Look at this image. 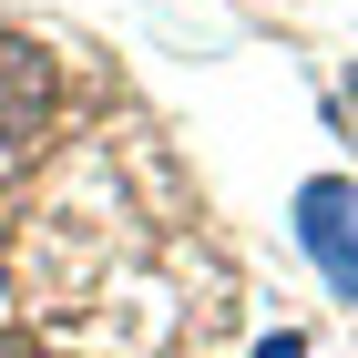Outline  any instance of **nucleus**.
Masks as SVG:
<instances>
[{"label": "nucleus", "instance_id": "nucleus-3", "mask_svg": "<svg viewBox=\"0 0 358 358\" xmlns=\"http://www.w3.org/2000/svg\"><path fill=\"white\" fill-rule=\"evenodd\" d=\"M348 113H358V72H348Z\"/></svg>", "mask_w": 358, "mask_h": 358}, {"label": "nucleus", "instance_id": "nucleus-2", "mask_svg": "<svg viewBox=\"0 0 358 358\" xmlns=\"http://www.w3.org/2000/svg\"><path fill=\"white\" fill-rule=\"evenodd\" d=\"M41 113H52V62L31 31L0 21V143H31L41 134Z\"/></svg>", "mask_w": 358, "mask_h": 358}, {"label": "nucleus", "instance_id": "nucleus-1", "mask_svg": "<svg viewBox=\"0 0 358 358\" xmlns=\"http://www.w3.org/2000/svg\"><path fill=\"white\" fill-rule=\"evenodd\" d=\"M297 246H307V266L328 276L338 297H358V185L348 174L297 185Z\"/></svg>", "mask_w": 358, "mask_h": 358}]
</instances>
